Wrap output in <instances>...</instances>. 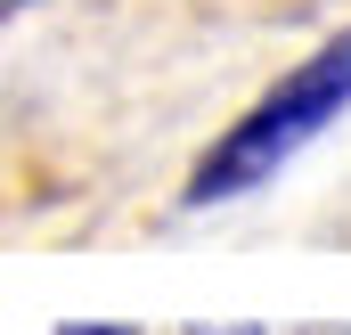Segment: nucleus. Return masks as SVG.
Wrapping results in <instances>:
<instances>
[{"label":"nucleus","instance_id":"obj_1","mask_svg":"<svg viewBox=\"0 0 351 335\" xmlns=\"http://www.w3.org/2000/svg\"><path fill=\"white\" fill-rule=\"evenodd\" d=\"M343 106H351V25L327 41V49H311L286 82H269L262 98L237 115L229 139H213V156L188 172V205L204 213V205H229V196L262 188L269 172L286 164L294 148H311Z\"/></svg>","mask_w":351,"mask_h":335},{"label":"nucleus","instance_id":"obj_2","mask_svg":"<svg viewBox=\"0 0 351 335\" xmlns=\"http://www.w3.org/2000/svg\"><path fill=\"white\" fill-rule=\"evenodd\" d=\"M58 335H131V327H90V319H66Z\"/></svg>","mask_w":351,"mask_h":335},{"label":"nucleus","instance_id":"obj_3","mask_svg":"<svg viewBox=\"0 0 351 335\" xmlns=\"http://www.w3.org/2000/svg\"><path fill=\"white\" fill-rule=\"evenodd\" d=\"M188 335H262V327H245V319H237V327H213V319H204V327H188Z\"/></svg>","mask_w":351,"mask_h":335},{"label":"nucleus","instance_id":"obj_4","mask_svg":"<svg viewBox=\"0 0 351 335\" xmlns=\"http://www.w3.org/2000/svg\"><path fill=\"white\" fill-rule=\"evenodd\" d=\"M302 335H351V327H302Z\"/></svg>","mask_w":351,"mask_h":335},{"label":"nucleus","instance_id":"obj_5","mask_svg":"<svg viewBox=\"0 0 351 335\" xmlns=\"http://www.w3.org/2000/svg\"><path fill=\"white\" fill-rule=\"evenodd\" d=\"M16 8H33V0H8V16H16Z\"/></svg>","mask_w":351,"mask_h":335}]
</instances>
